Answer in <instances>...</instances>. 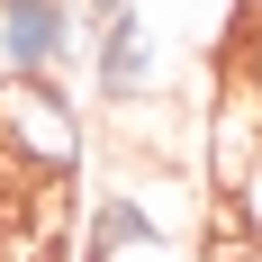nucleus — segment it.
I'll return each instance as SVG.
<instances>
[{"mask_svg":"<svg viewBox=\"0 0 262 262\" xmlns=\"http://www.w3.org/2000/svg\"><path fill=\"white\" fill-rule=\"evenodd\" d=\"M0 136L36 163V172H73L81 163V108H73V91H54L46 73H9V91H0Z\"/></svg>","mask_w":262,"mask_h":262,"instance_id":"obj_1","label":"nucleus"},{"mask_svg":"<svg viewBox=\"0 0 262 262\" xmlns=\"http://www.w3.org/2000/svg\"><path fill=\"white\" fill-rule=\"evenodd\" d=\"M91 91H100V100H136V91H154V18H145L136 0L100 18V63H91Z\"/></svg>","mask_w":262,"mask_h":262,"instance_id":"obj_2","label":"nucleus"},{"mask_svg":"<svg viewBox=\"0 0 262 262\" xmlns=\"http://www.w3.org/2000/svg\"><path fill=\"white\" fill-rule=\"evenodd\" d=\"M262 172V100H217L208 108V190L217 199H244V181Z\"/></svg>","mask_w":262,"mask_h":262,"instance_id":"obj_3","label":"nucleus"},{"mask_svg":"<svg viewBox=\"0 0 262 262\" xmlns=\"http://www.w3.org/2000/svg\"><path fill=\"white\" fill-rule=\"evenodd\" d=\"M73 46V9L63 0H0V63L9 73H54Z\"/></svg>","mask_w":262,"mask_h":262,"instance_id":"obj_4","label":"nucleus"},{"mask_svg":"<svg viewBox=\"0 0 262 262\" xmlns=\"http://www.w3.org/2000/svg\"><path fill=\"white\" fill-rule=\"evenodd\" d=\"M81 244H91V262H108V253H145V244H163V226H154V208H145V199L100 190V199H91V217H81Z\"/></svg>","mask_w":262,"mask_h":262,"instance_id":"obj_5","label":"nucleus"},{"mask_svg":"<svg viewBox=\"0 0 262 262\" xmlns=\"http://www.w3.org/2000/svg\"><path fill=\"white\" fill-rule=\"evenodd\" d=\"M235 73H244V91L262 100V9H244V63Z\"/></svg>","mask_w":262,"mask_h":262,"instance_id":"obj_6","label":"nucleus"},{"mask_svg":"<svg viewBox=\"0 0 262 262\" xmlns=\"http://www.w3.org/2000/svg\"><path fill=\"white\" fill-rule=\"evenodd\" d=\"M91 9H100V18H108V9H127V0H91Z\"/></svg>","mask_w":262,"mask_h":262,"instance_id":"obj_7","label":"nucleus"}]
</instances>
